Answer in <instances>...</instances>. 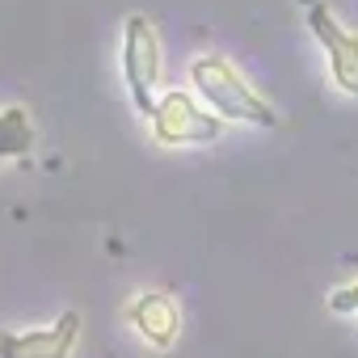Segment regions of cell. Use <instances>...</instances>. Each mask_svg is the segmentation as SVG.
Masks as SVG:
<instances>
[{
  "instance_id": "6da1fadb",
  "label": "cell",
  "mask_w": 358,
  "mask_h": 358,
  "mask_svg": "<svg viewBox=\"0 0 358 358\" xmlns=\"http://www.w3.org/2000/svg\"><path fill=\"white\" fill-rule=\"evenodd\" d=\"M190 89L194 97L224 122H241V127H278V110L270 106V97H262L249 76L220 51H203L190 59Z\"/></svg>"
},
{
  "instance_id": "ba28073f",
  "label": "cell",
  "mask_w": 358,
  "mask_h": 358,
  "mask_svg": "<svg viewBox=\"0 0 358 358\" xmlns=\"http://www.w3.org/2000/svg\"><path fill=\"white\" fill-rule=\"evenodd\" d=\"M329 312H337V316H358V278L345 282V287H337V291L329 295Z\"/></svg>"
},
{
  "instance_id": "8992f818",
  "label": "cell",
  "mask_w": 358,
  "mask_h": 358,
  "mask_svg": "<svg viewBox=\"0 0 358 358\" xmlns=\"http://www.w3.org/2000/svg\"><path fill=\"white\" fill-rule=\"evenodd\" d=\"M127 324L139 333L143 345L152 350H173L177 337H182V308H177V299L169 291H135L131 303H127Z\"/></svg>"
},
{
  "instance_id": "5b68a950",
  "label": "cell",
  "mask_w": 358,
  "mask_h": 358,
  "mask_svg": "<svg viewBox=\"0 0 358 358\" xmlns=\"http://www.w3.org/2000/svg\"><path fill=\"white\" fill-rule=\"evenodd\" d=\"M80 345V316L64 312L55 324L43 329H5L0 333V358H72Z\"/></svg>"
},
{
  "instance_id": "277c9868",
  "label": "cell",
  "mask_w": 358,
  "mask_h": 358,
  "mask_svg": "<svg viewBox=\"0 0 358 358\" xmlns=\"http://www.w3.org/2000/svg\"><path fill=\"white\" fill-rule=\"evenodd\" d=\"M303 22L316 38V47L324 51V64H329V80L345 93V97H358V34L345 30L333 9L324 0H303Z\"/></svg>"
},
{
  "instance_id": "3957f363",
  "label": "cell",
  "mask_w": 358,
  "mask_h": 358,
  "mask_svg": "<svg viewBox=\"0 0 358 358\" xmlns=\"http://www.w3.org/2000/svg\"><path fill=\"white\" fill-rule=\"evenodd\" d=\"M224 118H215L190 89H164L156 101V114L148 118V131L160 148H203L224 135Z\"/></svg>"
},
{
  "instance_id": "7a4b0ae2",
  "label": "cell",
  "mask_w": 358,
  "mask_h": 358,
  "mask_svg": "<svg viewBox=\"0 0 358 358\" xmlns=\"http://www.w3.org/2000/svg\"><path fill=\"white\" fill-rule=\"evenodd\" d=\"M118 68L131 106L148 122L160 101V72H164V51H160V30L148 13H127L122 22V47H118Z\"/></svg>"
},
{
  "instance_id": "52a82bcc",
  "label": "cell",
  "mask_w": 358,
  "mask_h": 358,
  "mask_svg": "<svg viewBox=\"0 0 358 358\" xmlns=\"http://www.w3.org/2000/svg\"><path fill=\"white\" fill-rule=\"evenodd\" d=\"M38 143V127L26 106H0V160H22Z\"/></svg>"
}]
</instances>
